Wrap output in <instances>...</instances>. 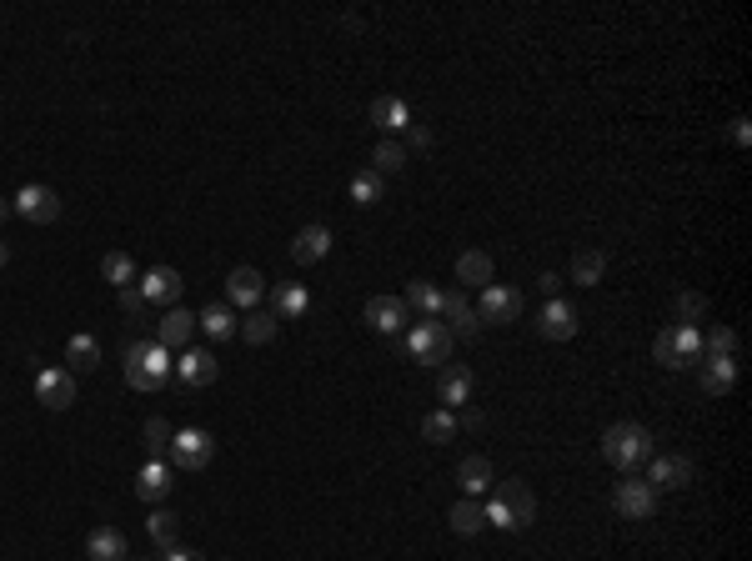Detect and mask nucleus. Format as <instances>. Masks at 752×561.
Returning <instances> with one entry per match:
<instances>
[{"label": "nucleus", "mask_w": 752, "mask_h": 561, "mask_svg": "<svg viewBox=\"0 0 752 561\" xmlns=\"http://www.w3.org/2000/svg\"><path fill=\"white\" fill-rule=\"evenodd\" d=\"M326 251H331V231L326 226H301L296 241H291V261L296 266H316Z\"/></svg>", "instance_id": "obj_19"}, {"label": "nucleus", "mask_w": 752, "mask_h": 561, "mask_svg": "<svg viewBox=\"0 0 752 561\" xmlns=\"http://www.w3.org/2000/svg\"><path fill=\"white\" fill-rule=\"evenodd\" d=\"M86 556L91 561H126V531L121 526H96L86 536Z\"/></svg>", "instance_id": "obj_22"}, {"label": "nucleus", "mask_w": 752, "mask_h": 561, "mask_svg": "<svg viewBox=\"0 0 752 561\" xmlns=\"http://www.w3.org/2000/svg\"><path fill=\"white\" fill-rule=\"evenodd\" d=\"M261 296H266V281H261L256 266H236V271L226 276V306H231V311H256Z\"/></svg>", "instance_id": "obj_10"}, {"label": "nucleus", "mask_w": 752, "mask_h": 561, "mask_svg": "<svg viewBox=\"0 0 752 561\" xmlns=\"http://www.w3.org/2000/svg\"><path fill=\"white\" fill-rule=\"evenodd\" d=\"M216 371H221V361H216L211 351H181V361L171 366V376H176L186 391H196V386H211V381H216Z\"/></svg>", "instance_id": "obj_13"}, {"label": "nucleus", "mask_w": 752, "mask_h": 561, "mask_svg": "<svg viewBox=\"0 0 752 561\" xmlns=\"http://www.w3.org/2000/svg\"><path fill=\"white\" fill-rule=\"evenodd\" d=\"M477 316H482V326H507V321H517L522 316V291H512V286H487L482 291V306H477Z\"/></svg>", "instance_id": "obj_8"}, {"label": "nucleus", "mask_w": 752, "mask_h": 561, "mask_svg": "<svg viewBox=\"0 0 752 561\" xmlns=\"http://www.w3.org/2000/svg\"><path fill=\"white\" fill-rule=\"evenodd\" d=\"M6 216H11V201H6V196H0V221H6Z\"/></svg>", "instance_id": "obj_50"}, {"label": "nucleus", "mask_w": 752, "mask_h": 561, "mask_svg": "<svg viewBox=\"0 0 752 561\" xmlns=\"http://www.w3.org/2000/svg\"><path fill=\"white\" fill-rule=\"evenodd\" d=\"M492 276H497V266H492V256H487V251H462V256H457V281H462V286L487 291V286H492Z\"/></svg>", "instance_id": "obj_20"}, {"label": "nucleus", "mask_w": 752, "mask_h": 561, "mask_svg": "<svg viewBox=\"0 0 752 561\" xmlns=\"http://www.w3.org/2000/svg\"><path fill=\"white\" fill-rule=\"evenodd\" d=\"M276 331H281V321H276L271 311H246L241 326H236V336H241L246 346H266V341H276Z\"/></svg>", "instance_id": "obj_27"}, {"label": "nucleus", "mask_w": 752, "mask_h": 561, "mask_svg": "<svg viewBox=\"0 0 752 561\" xmlns=\"http://www.w3.org/2000/svg\"><path fill=\"white\" fill-rule=\"evenodd\" d=\"M687 481H692V461L687 456H652V466H647V486L652 491H677Z\"/></svg>", "instance_id": "obj_15"}, {"label": "nucleus", "mask_w": 752, "mask_h": 561, "mask_svg": "<svg viewBox=\"0 0 752 561\" xmlns=\"http://www.w3.org/2000/svg\"><path fill=\"white\" fill-rule=\"evenodd\" d=\"M191 331H196V316H191V311H181V306H171V311L161 316V326H156V341H161L166 351H176V346H186V341H191Z\"/></svg>", "instance_id": "obj_23"}, {"label": "nucleus", "mask_w": 752, "mask_h": 561, "mask_svg": "<svg viewBox=\"0 0 752 561\" xmlns=\"http://www.w3.org/2000/svg\"><path fill=\"white\" fill-rule=\"evenodd\" d=\"M457 481H462V491H467L472 501H482V491L492 486V461H487V456H462Z\"/></svg>", "instance_id": "obj_28"}, {"label": "nucleus", "mask_w": 752, "mask_h": 561, "mask_svg": "<svg viewBox=\"0 0 752 561\" xmlns=\"http://www.w3.org/2000/svg\"><path fill=\"white\" fill-rule=\"evenodd\" d=\"M612 511L627 516V521H647V516L657 511V491H652L642 476H622V481L612 486Z\"/></svg>", "instance_id": "obj_4"}, {"label": "nucleus", "mask_w": 752, "mask_h": 561, "mask_svg": "<svg viewBox=\"0 0 752 561\" xmlns=\"http://www.w3.org/2000/svg\"><path fill=\"white\" fill-rule=\"evenodd\" d=\"M472 306H467V291H442V301H437V316H452V321H462Z\"/></svg>", "instance_id": "obj_42"}, {"label": "nucleus", "mask_w": 752, "mask_h": 561, "mask_svg": "<svg viewBox=\"0 0 752 561\" xmlns=\"http://www.w3.org/2000/svg\"><path fill=\"white\" fill-rule=\"evenodd\" d=\"M121 311H126V316H146L151 306H146V296H141L136 286H126V291H121Z\"/></svg>", "instance_id": "obj_44"}, {"label": "nucleus", "mask_w": 752, "mask_h": 561, "mask_svg": "<svg viewBox=\"0 0 752 561\" xmlns=\"http://www.w3.org/2000/svg\"><path fill=\"white\" fill-rule=\"evenodd\" d=\"M452 331L437 321V316H422L412 331H407V351H412V361H422V366H447L452 361Z\"/></svg>", "instance_id": "obj_3"}, {"label": "nucleus", "mask_w": 752, "mask_h": 561, "mask_svg": "<svg viewBox=\"0 0 752 561\" xmlns=\"http://www.w3.org/2000/svg\"><path fill=\"white\" fill-rule=\"evenodd\" d=\"M171 461H146L141 466V476H136V496L141 501H151V506H161L166 496H171Z\"/></svg>", "instance_id": "obj_18"}, {"label": "nucleus", "mask_w": 752, "mask_h": 561, "mask_svg": "<svg viewBox=\"0 0 752 561\" xmlns=\"http://www.w3.org/2000/svg\"><path fill=\"white\" fill-rule=\"evenodd\" d=\"M457 426H467V431H482V411L477 406H462V421Z\"/></svg>", "instance_id": "obj_47"}, {"label": "nucleus", "mask_w": 752, "mask_h": 561, "mask_svg": "<svg viewBox=\"0 0 752 561\" xmlns=\"http://www.w3.org/2000/svg\"><path fill=\"white\" fill-rule=\"evenodd\" d=\"M196 321H201V331H206L211 341H231V336H236V326H241V316H236V311H231L226 301L206 306V311H201Z\"/></svg>", "instance_id": "obj_26"}, {"label": "nucleus", "mask_w": 752, "mask_h": 561, "mask_svg": "<svg viewBox=\"0 0 752 561\" xmlns=\"http://www.w3.org/2000/svg\"><path fill=\"white\" fill-rule=\"evenodd\" d=\"M672 336H677L682 366H697V361H702V331H697V326H672Z\"/></svg>", "instance_id": "obj_39"}, {"label": "nucleus", "mask_w": 752, "mask_h": 561, "mask_svg": "<svg viewBox=\"0 0 752 561\" xmlns=\"http://www.w3.org/2000/svg\"><path fill=\"white\" fill-rule=\"evenodd\" d=\"M492 501L507 511L512 526H532V521H537V496H532V486H527L522 476H517V481H502Z\"/></svg>", "instance_id": "obj_9"}, {"label": "nucleus", "mask_w": 752, "mask_h": 561, "mask_svg": "<svg viewBox=\"0 0 752 561\" xmlns=\"http://www.w3.org/2000/svg\"><path fill=\"white\" fill-rule=\"evenodd\" d=\"M407 131H412V146H417V151L432 146V131H427V126H407Z\"/></svg>", "instance_id": "obj_48"}, {"label": "nucleus", "mask_w": 752, "mask_h": 561, "mask_svg": "<svg viewBox=\"0 0 752 561\" xmlns=\"http://www.w3.org/2000/svg\"><path fill=\"white\" fill-rule=\"evenodd\" d=\"M672 311H677V326H692V321L707 316V296H702V291H677Z\"/></svg>", "instance_id": "obj_36"}, {"label": "nucleus", "mask_w": 752, "mask_h": 561, "mask_svg": "<svg viewBox=\"0 0 752 561\" xmlns=\"http://www.w3.org/2000/svg\"><path fill=\"white\" fill-rule=\"evenodd\" d=\"M382 191H387V181L376 176V171H356L351 176V201L356 206H376V201H382Z\"/></svg>", "instance_id": "obj_35"}, {"label": "nucleus", "mask_w": 752, "mask_h": 561, "mask_svg": "<svg viewBox=\"0 0 752 561\" xmlns=\"http://www.w3.org/2000/svg\"><path fill=\"white\" fill-rule=\"evenodd\" d=\"M171 436H176V431H171V426H166L161 416H151V421H146V446L156 451V461H161V451L171 446Z\"/></svg>", "instance_id": "obj_41"}, {"label": "nucleus", "mask_w": 752, "mask_h": 561, "mask_svg": "<svg viewBox=\"0 0 752 561\" xmlns=\"http://www.w3.org/2000/svg\"><path fill=\"white\" fill-rule=\"evenodd\" d=\"M702 356H737V331L732 326H712L702 336Z\"/></svg>", "instance_id": "obj_37"}, {"label": "nucleus", "mask_w": 752, "mask_h": 561, "mask_svg": "<svg viewBox=\"0 0 752 561\" xmlns=\"http://www.w3.org/2000/svg\"><path fill=\"white\" fill-rule=\"evenodd\" d=\"M422 436H427V441H437V446H442V441H452V436H457V416H452L447 406H442V411H432V416L422 421Z\"/></svg>", "instance_id": "obj_38"}, {"label": "nucleus", "mask_w": 752, "mask_h": 561, "mask_svg": "<svg viewBox=\"0 0 752 561\" xmlns=\"http://www.w3.org/2000/svg\"><path fill=\"white\" fill-rule=\"evenodd\" d=\"M146 536H151L161 551H171V546H176V536H181V516H176V511H166V506H156V511L146 516Z\"/></svg>", "instance_id": "obj_30"}, {"label": "nucleus", "mask_w": 752, "mask_h": 561, "mask_svg": "<svg viewBox=\"0 0 752 561\" xmlns=\"http://www.w3.org/2000/svg\"><path fill=\"white\" fill-rule=\"evenodd\" d=\"M652 356H657L667 371H682V351H677V336H672V326H667V331H657V341H652Z\"/></svg>", "instance_id": "obj_40"}, {"label": "nucleus", "mask_w": 752, "mask_h": 561, "mask_svg": "<svg viewBox=\"0 0 752 561\" xmlns=\"http://www.w3.org/2000/svg\"><path fill=\"white\" fill-rule=\"evenodd\" d=\"M537 291H547V296L557 301V291H562V276H557V271H542V276H537Z\"/></svg>", "instance_id": "obj_46"}, {"label": "nucleus", "mask_w": 752, "mask_h": 561, "mask_svg": "<svg viewBox=\"0 0 752 561\" xmlns=\"http://www.w3.org/2000/svg\"><path fill=\"white\" fill-rule=\"evenodd\" d=\"M537 331H542L547 341H567V336H577V306H567V301H547V311H542Z\"/></svg>", "instance_id": "obj_21"}, {"label": "nucleus", "mask_w": 752, "mask_h": 561, "mask_svg": "<svg viewBox=\"0 0 752 561\" xmlns=\"http://www.w3.org/2000/svg\"><path fill=\"white\" fill-rule=\"evenodd\" d=\"M602 271H607V256H602L597 246H582V251L572 256V281H577V286H597Z\"/></svg>", "instance_id": "obj_31"}, {"label": "nucleus", "mask_w": 752, "mask_h": 561, "mask_svg": "<svg viewBox=\"0 0 752 561\" xmlns=\"http://www.w3.org/2000/svg\"><path fill=\"white\" fill-rule=\"evenodd\" d=\"M36 396H41V406L66 411L76 401V376L66 366H46V371H36Z\"/></svg>", "instance_id": "obj_11"}, {"label": "nucleus", "mask_w": 752, "mask_h": 561, "mask_svg": "<svg viewBox=\"0 0 752 561\" xmlns=\"http://www.w3.org/2000/svg\"><path fill=\"white\" fill-rule=\"evenodd\" d=\"M136 291L146 296V306H176L181 301V291H186V281H181V271L176 266H156V271H146L141 281H136Z\"/></svg>", "instance_id": "obj_7"}, {"label": "nucleus", "mask_w": 752, "mask_h": 561, "mask_svg": "<svg viewBox=\"0 0 752 561\" xmlns=\"http://www.w3.org/2000/svg\"><path fill=\"white\" fill-rule=\"evenodd\" d=\"M11 211L26 216L31 226H51V221L61 216V196H56L51 186H21V191L11 196Z\"/></svg>", "instance_id": "obj_5"}, {"label": "nucleus", "mask_w": 752, "mask_h": 561, "mask_svg": "<svg viewBox=\"0 0 752 561\" xmlns=\"http://www.w3.org/2000/svg\"><path fill=\"white\" fill-rule=\"evenodd\" d=\"M361 316H366V326H371V331H382V336H402V326H407V316H412V311L402 306V296H371Z\"/></svg>", "instance_id": "obj_12"}, {"label": "nucleus", "mask_w": 752, "mask_h": 561, "mask_svg": "<svg viewBox=\"0 0 752 561\" xmlns=\"http://www.w3.org/2000/svg\"><path fill=\"white\" fill-rule=\"evenodd\" d=\"M101 276H106L116 291H126V286H136V261H131L126 251H106V256H101Z\"/></svg>", "instance_id": "obj_32"}, {"label": "nucleus", "mask_w": 752, "mask_h": 561, "mask_svg": "<svg viewBox=\"0 0 752 561\" xmlns=\"http://www.w3.org/2000/svg\"><path fill=\"white\" fill-rule=\"evenodd\" d=\"M472 386H477V376H472V366H462V361H447L442 376H437V396H442L447 411H452V406H467V401H472Z\"/></svg>", "instance_id": "obj_14"}, {"label": "nucleus", "mask_w": 752, "mask_h": 561, "mask_svg": "<svg viewBox=\"0 0 752 561\" xmlns=\"http://www.w3.org/2000/svg\"><path fill=\"white\" fill-rule=\"evenodd\" d=\"M311 311V291L301 286V281H281L276 291H271V316L276 321H296V316H306Z\"/></svg>", "instance_id": "obj_17"}, {"label": "nucleus", "mask_w": 752, "mask_h": 561, "mask_svg": "<svg viewBox=\"0 0 752 561\" xmlns=\"http://www.w3.org/2000/svg\"><path fill=\"white\" fill-rule=\"evenodd\" d=\"M477 331H482V316H477V311H467V316L452 326V341H477Z\"/></svg>", "instance_id": "obj_43"}, {"label": "nucleus", "mask_w": 752, "mask_h": 561, "mask_svg": "<svg viewBox=\"0 0 752 561\" xmlns=\"http://www.w3.org/2000/svg\"><path fill=\"white\" fill-rule=\"evenodd\" d=\"M166 456H171L176 471H201V466L216 456V441H211L206 431H176L171 446H166Z\"/></svg>", "instance_id": "obj_6"}, {"label": "nucleus", "mask_w": 752, "mask_h": 561, "mask_svg": "<svg viewBox=\"0 0 752 561\" xmlns=\"http://www.w3.org/2000/svg\"><path fill=\"white\" fill-rule=\"evenodd\" d=\"M602 461L617 466L622 476H632L642 461H652V436H647V426H637V421L607 426V431H602Z\"/></svg>", "instance_id": "obj_1"}, {"label": "nucleus", "mask_w": 752, "mask_h": 561, "mask_svg": "<svg viewBox=\"0 0 752 561\" xmlns=\"http://www.w3.org/2000/svg\"><path fill=\"white\" fill-rule=\"evenodd\" d=\"M171 351L161 346V341H136V346H126V381L136 386V391H161L166 381H171Z\"/></svg>", "instance_id": "obj_2"}, {"label": "nucleus", "mask_w": 752, "mask_h": 561, "mask_svg": "<svg viewBox=\"0 0 752 561\" xmlns=\"http://www.w3.org/2000/svg\"><path fill=\"white\" fill-rule=\"evenodd\" d=\"M697 376H702V391L707 396H727L737 386V361L732 356H702L697 361Z\"/></svg>", "instance_id": "obj_16"}, {"label": "nucleus", "mask_w": 752, "mask_h": 561, "mask_svg": "<svg viewBox=\"0 0 752 561\" xmlns=\"http://www.w3.org/2000/svg\"><path fill=\"white\" fill-rule=\"evenodd\" d=\"M96 366H101V341L91 331H76L66 341V371L76 376V371H96Z\"/></svg>", "instance_id": "obj_24"}, {"label": "nucleus", "mask_w": 752, "mask_h": 561, "mask_svg": "<svg viewBox=\"0 0 752 561\" xmlns=\"http://www.w3.org/2000/svg\"><path fill=\"white\" fill-rule=\"evenodd\" d=\"M402 166H407V146H402V141H382V146L371 151V171L382 176V181H387V176H397Z\"/></svg>", "instance_id": "obj_33"}, {"label": "nucleus", "mask_w": 752, "mask_h": 561, "mask_svg": "<svg viewBox=\"0 0 752 561\" xmlns=\"http://www.w3.org/2000/svg\"><path fill=\"white\" fill-rule=\"evenodd\" d=\"M437 301H442V291H437L432 281H412L407 296H402V306L417 311V316H437Z\"/></svg>", "instance_id": "obj_34"}, {"label": "nucleus", "mask_w": 752, "mask_h": 561, "mask_svg": "<svg viewBox=\"0 0 752 561\" xmlns=\"http://www.w3.org/2000/svg\"><path fill=\"white\" fill-rule=\"evenodd\" d=\"M447 521H452V531H457V536H477V531L487 526V511H482V501L462 496V501L447 511Z\"/></svg>", "instance_id": "obj_29"}, {"label": "nucleus", "mask_w": 752, "mask_h": 561, "mask_svg": "<svg viewBox=\"0 0 752 561\" xmlns=\"http://www.w3.org/2000/svg\"><path fill=\"white\" fill-rule=\"evenodd\" d=\"M727 136H732V146H747V141H752V126H747V116H737V121L727 126Z\"/></svg>", "instance_id": "obj_45"}, {"label": "nucleus", "mask_w": 752, "mask_h": 561, "mask_svg": "<svg viewBox=\"0 0 752 561\" xmlns=\"http://www.w3.org/2000/svg\"><path fill=\"white\" fill-rule=\"evenodd\" d=\"M371 126H382V131H407V126H412L407 101H402V96H376V101H371Z\"/></svg>", "instance_id": "obj_25"}, {"label": "nucleus", "mask_w": 752, "mask_h": 561, "mask_svg": "<svg viewBox=\"0 0 752 561\" xmlns=\"http://www.w3.org/2000/svg\"><path fill=\"white\" fill-rule=\"evenodd\" d=\"M6 261H11V246H6V241H0V266H6Z\"/></svg>", "instance_id": "obj_51"}, {"label": "nucleus", "mask_w": 752, "mask_h": 561, "mask_svg": "<svg viewBox=\"0 0 752 561\" xmlns=\"http://www.w3.org/2000/svg\"><path fill=\"white\" fill-rule=\"evenodd\" d=\"M166 561H206V556H201V551H186V546H171Z\"/></svg>", "instance_id": "obj_49"}]
</instances>
